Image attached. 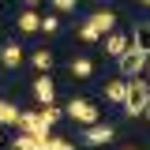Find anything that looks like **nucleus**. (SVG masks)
Here are the masks:
<instances>
[{"label":"nucleus","mask_w":150,"mask_h":150,"mask_svg":"<svg viewBox=\"0 0 150 150\" xmlns=\"http://www.w3.org/2000/svg\"><path fill=\"white\" fill-rule=\"evenodd\" d=\"M150 105V86L143 79H128V98H124V112L128 116H143Z\"/></svg>","instance_id":"1"},{"label":"nucleus","mask_w":150,"mask_h":150,"mask_svg":"<svg viewBox=\"0 0 150 150\" xmlns=\"http://www.w3.org/2000/svg\"><path fill=\"white\" fill-rule=\"evenodd\" d=\"M0 60H4V68H19V64H23V45H15V41L4 45V49H0Z\"/></svg>","instance_id":"13"},{"label":"nucleus","mask_w":150,"mask_h":150,"mask_svg":"<svg viewBox=\"0 0 150 150\" xmlns=\"http://www.w3.org/2000/svg\"><path fill=\"white\" fill-rule=\"evenodd\" d=\"M143 116H146V120H150V105H146V112H143Z\"/></svg>","instance_id":"22"},{"label":"nucleus","mask_w":150,"mask_h":150,"mask_svg":"<svg viewBox=\"0 0 150 150\" xmlns=\"http://www.w3.org/2000/svg\"><path fill=\"white\" fill-rule=\"evenodd\" d=\"M83 139H86V146H105V143H112V139H116V131H112V124H101V120H98V124H90V128H86V135H83Z\"/></svg>","instance_id":"5"},{"label":"nucleus","mask_w":150,"mask_h":150,"mask_svg":"<svg viewBox=\"0 0 150 150\" xmlns=\"http://www.w3.org/2000/svg\"><path fill=\"white\" fill-rule=\"evenodd\" d=\"M146 60H150V53H146V49H139V45H128V53L116 60V68H120V79H135L139 71H146Z\"/></svg>","instance_id":"2"},{"label":"nucleus","mask_w":150,"mask_h":150,"mask_svg":"<svg viewBox=\"0 0 150 150\" xmlns=\"http://www.w3.org/2000/svg\"><path fill=\"white\" fill-rule=\"evenodd\" d=\"M101 45H105V53H109L112 60H120V56L128 53V45H131V41H128V34L112 30V34H105V38H101Z\"/></svg>","instance_id":"7"},{"label":"nucleus","mask_w":150,"mask_h":150,"mask_svg":"<svg viewBox=\"0 0 150 150\" xmlns=\"http://www.w3.org/2000/svg\"><path fill=\"white\" fill-rule=\"evenodd\" d=\"M68 71H71V79H90V75H94V60H86V56H75L71 64H68Z\"/></svg>","instance_id":"12"},{"label":"nucleus","mask_w":150,"mask_h":150,"mask_svg":"<svg viewBox=\"0 0 150 150\" xmlns=\"http://www.w3.org/2000/svg\"><path fill=\"white\" fill-rule=\"evenodd\" d=\"M38 112H41V120H45V128H53L56 120H60V116H64V112L56 109V105H41V109H38Z\"/></svg>","instance_id":"18"},{"label":"nucleus","mask_w":150,"mask_h":150,"mask_svg":"<svg viewBox=\"0 0 150 150\" xmlns=\"http://www.w3.org/2000/svg\"><path fill=\"white\" fill-rule=\"evenodd\" d=\"M19 131H23V135H34V139H45V135H49L41 112H23V116H19Z\"/></svg>","instance_id":"4"},{"label":"nucleus","mask_w":150,"mask_h":150,"mask_svg":"<svg viewBox=\"0 0 150 150\" xmlns=\"http://www.w3.org/2000/svg\"><path fill=\"white\" fill-rule=\"evenodd\" d=\"M11 150H41V139H34V135H23V131H19L15 143H11Z\"/></svg>","instance_id":"15"},{"label":"nucleus","mask_w":150,"mask_h":150,"mask_svg":"<svg viewBox=\"0 0 150 150\" xmlns=\"http://www.w3.org/2000/svg\"><path fill=\"white\" fill-rule=\"evenodd\" d=\"M90 26H98L101 30V38L112 34V26H116V11H109V8H98V11H90V19H86Z\"/></svg>","instance_id":"8"},{"label":"nucleus","mask_w":150,"mask_h":150,"mask_svg":"<svg viewBox=\"0 0 150 150\" xmlns=\"http://www.w3.org/2000/svg\"><path fill=\"white\" fill-rule=\"evenodd\" d=\"M19 116H23V112H19L11 101L0 98V128H19Z\"/></svg>","instance_id":"10"},{"label":"nucleus","mask_w":150,"mask_h":150,"mask_svg":"<svg viewBox=\"0 0 150 150\" xmlns=\"http://www.w3.org/2000/svg\"><path fill=\"white\" fill-rule=\"evenodd\" d=\"M68 116L90 128V124H98V116H101V112H98V105L86 101V98H71V101H68Z\"/></svg>","instance_id":"3"},{"label":"nucleus","mask_w":150,"mask_h":150,"mask_svg":"<svg viewBox=\"0 0 150 150\" xmlns=\"http://www.w3.org/2000/svg\"><path fill=\"white\" fill-rule=\"evenodd\" d=\"M41 30H45V34H56V30H60V19L56 15H41Z\"/></svg>","instance_id":"20"},{"label":"nucleus","mask_w":150,"mask_h":150,"mask_svg":"<svg viewBox=\"0 0 150 150\" xmlns=\"http://www.w3.org/2000/svg\"><path fill=\"white\" fill-rule=\"evenodd\" d=\"M30 64H34L38 71H49V68H53V53H49V49H38V53L30 56Z\"/></svg>","instance_id":"16"},{"label":"nucleus","mask_w":150,"mask_h":150,"mask_svg":"<svg viewBox=\"0 0 150 150\" xmlns=\"http://www.w3.org/2000/svg\"><path fill=\"white\" fill-rule=\"evenodd\" d=\"M56 11H75V0H53Z\"/></svg>","instance_id":"21"},{"label":"nucleus","mask_w":150,"mask_h":150,"mask_svg":"<svg viewBox=\"0 0 150 150\" xmlns=\"http://www.w3.org/2000/svg\"><path fill=\"white\" fill-rule=\"evenodd\" d=\"M131 41H135L139 49H146V53H150V23H135V34H131Z\"/></svg>","instance_id":"14"},{"label":"nucleus","mask_w":150,"mask_h":150,"mask_svg":"<svg viewBox=\"0 0 150 150\" xmlns=\"http://www.w3.org/2000/svg\"><path fill=\"white\" fill-rule=\"evenodd\" d=\"M105 98H109L112 105H124V98H128V79H112V83H105Z\"/></svg>","instance_id":"9"},{"label":"nucleus","mask_w":150,"mask_h":150,"mask_svg":"<svg viewBox=\"0 0 150 150\" xmlns=\"http://www.w3.org/2000/svg\"><path fill=\"white\" fill-rule=\"evenodd\" d=\"M34 98H38V105H53V101H56L53 75H38V79H34Z\"/></svg>","instance_id":"6"},{"label":"nucleus","mask_w":150,"mask_h":150,"mask_svg":"<svg viewBox=\"0 0 150 150\" xmlns=\"http://www.w3.org/2000/svg\"><path fill=\"white\" fill-rule=\"evenodd\" d=\"M128 150H135V146H128Z\"/></svg>","instance_id":"27"},{"label":"nucleus","mask_w":150,"mask_h":150,"mask_svg":"<svg viewBox=\"0 0 150 150\" xmlns=\"http://www.w3.org/2000/svg\"><path fill=\"white\" fill-rule=\"evenodd\" d=\"M79 38H83V41H101V30H98V26H90V23H83V26H79Z\"/></svg>","instance_id":"19"},{"label":"nucleus","mask_w":150,"mask_h":150,"mask_svg":"<svg viewBox=\"0 0 150 150\" xmlns=\"http://www.w3.org/2000/svg\"><path fill=\"white\" fill-rule=\"evenodd\" d=\"M0 143H4V131H0Z\"/></svg>","instance_id":"25"},{"label":"nucleus","mask_w":150,"mask_h":150,"mask_svg":"<svg viewBox=\"0 0 150 150\" xmlns=\"http://www.w3.org/2000/svg\"><path fill=\"white\" fill-rule=\"evenodd\" d=\"M41 150H75L68 139H60V135H45L41 139Z\"/></svg>","instance_id":"17"},{"label":"nucleus","mask_w":150,"mask_h":150,"mask_svg":"<svg viewBox=\"0 0 150 150\" xmlns=\"http://www.w3.org/2000/svg\"><path fill=\"white\" fill-rule=\"evenodd\" d=\"M15 23H19V30H23V34H34V30H41V15H38L34 8H26V11H23Z\"/></svg>","instance_id":"11"},{"label":"nucleus","mask_w":150,"mask_h":150,"mask_svg":"<svg viewBox=\"0 0 150 150\" xmlns=\"http://www.w3.org/2000/svg\"><path fill=\"white\" fill-rule=\"evenodd\" d=\"M143 4H146V8H150V0H143Z\"/></svg>","instance_id":"26"},{"label":"nucleus","mask_w":150,"mask_h":150,"mask_svg":"<svg viewBox=\"0 0 150 150\" xmlns=\"http://www.w3.org/2000/svg\"><path fill=\"white\" fill-rule=\"evenodd\" d=\"M146 75H150V60H146Z\"/></svg>","instance_id":"24"},{"label":"nucleus","mask_w":150,"mask_h":150,"mask_svg":"<svg viewBox=\"0 0 150 150\" xmlns=\"http://www.w3.org/2000/svg\"><path fill=\"white\" fill-rule=\"evenodd\" d=\"M23 4H38V0H23Z\"/></svg>","instance_id":"23"}]
</instances>
